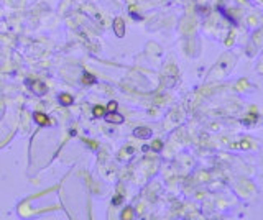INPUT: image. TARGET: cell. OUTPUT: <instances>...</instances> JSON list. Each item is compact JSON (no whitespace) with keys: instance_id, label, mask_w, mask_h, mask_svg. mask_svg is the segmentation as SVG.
I'll return each mask as SVG.
<instances>
[{"instance_id":"277c9868","label":"cell","mask_w":263,"mask_h":220,"mask_svg":"<svg viewBox=\"0 0 263 220\" xmlns=\"http://www.w3.org/2000/svg\"><path fill=\"white\" fill-rule=\"evenodd\" d=\"M59 100H61L63 104H71V100H72V99H71V97H69V95H63V97H61V99H59Z\"/></svg>"},{"instance_id":"6da1fadb","label":"cell","mask_w":263,"mask_h":220,"mask_svg":"<svg viewBox=\"0 0 263 220\" xmlns=\"http://www.w3.org/2000/svg\"><path fill=\"white\" fill-rule=\"evenodd\" d=\"M114 28H115V33H117V36H124L125 35V31H124V20L122 18H117L114 22Z\"/></svg>"},{"instance_id":"8992f818","label":"cell","mask_w":263,"mask_h":220,"mask_svg":"<svg viewBox=\"0 0 263 220\" xmlns=\"http://www.w3.org/2000/svg\"><path fill=\"white\" fill-rule=\"evenodd\" d=\"M94 115H96V117H99V115H104V109H96V110H94Z\"/></svg>"},{"instance_id":"3957f363","label":"cell","mask_w":263,"mask_h":220,"mask_svg":"<svg viewBox=\"0 0 263 220\" xmlns=\"http://www.w3.org/2000/svg\"><path fill=\"white\" fill-rule=\"evenodd\" d=\"M35 118H38V122H40V123H46V122H48V118L44 117V115H41V113H35Z\"/></svg>"},{"instance_id":"5b68a950","label":"cell","mask_w":263,"mask_h":220,"mask_svg":"<svg viewBox=\"0 0 263 220\" xmlns=\"http://www.w3.org/2000/svg\"><path fill=\"white\" fill-rule=\"evenodd\" d=\"M84 82H94V77L90 74H84Z\"/></svg>"},{"instance_id":"7a4b0ae2","label":"cell","mask_w":263,"mask_h":220,"mask_svg":"<svg viewBox=\"0 0 263 220\" xmlns=\"http://www.w3.org/2000/svg\"><path fill=\"white\" fill-rule=\"evenodd\" d=\"M135 135H136V137L148 138V137H150V130H148V128H136V130H135Z\"/></svg>"}]
</instances>
